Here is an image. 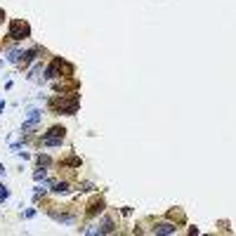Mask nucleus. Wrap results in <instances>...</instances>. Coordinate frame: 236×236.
I'll use <instances>...</instances> for the list:
<instances>
[{
    "mask_svg": "<svg viewBox=\"0 0 236 236\" xmlns=\"http://www.w3.org/2000/svg\"><path fill=\"white\" fill-rule=\"evenodd\" d=\"M52 109L54 111H59V113H66V116H73L76 111H78V97H69L66 99L64 95H61V99H54L52 102Z\"/></svg>",
    "mask_w": 236,
    "mask_h": 236,
    "instance_id": "f257e3e1",
    "label": "nucleus"
},
{
    "mask_svg": "<svg viewBox=\"0 0 236 236\" xmlns=\"http://www.w3.org/2000/svg\"><path fill=\"white\" fill-rule=\"evenodd\" d=\"M64 128H59V125H54V128H50L47 132L43 135V144L45 146H61V142H64Z\"/></svg>",
    "mask_w": 236,
    "mask_h": 236,
    "instance_id": "f03ea898",
    "label": "nucleus"
},
{
    "mask_svg": "<svg viewBox=\"0 0 236 236\" xmlns=\"http://www.w3.org/2000/svg\"><path fill=\"white\" fill-rule=\"evenodd\" d=\"M28 36V26L24 22H14L10 26V38L12 40H22V38H26Z\"/></svg>",
    "mask_w": 236,
    "mask_h": 236,
    "instance_id": "7ed1b4c3",
    "label": "nucleus"
},
{
    "mask_svg": "<svg viewBox=\"0 0 236 236\" xmlns=\"http://www.w3.org/2000/svg\"><path fill=\"white\" fill-rule=\"evenodd\" d=\"M151 231H154V234H175L177 227H175V224H170V222H158V224H156Z\"/></svg>",
    "mask_w": 236,
    "mask_h": 236,
    "instance_id": "20e7f679",
    "label": "nucleus"
},
{
    "mask_svg": "<svg viewBox=\"0 0 236 236\" xmlns=\"http://www.w3.org/2000/svg\"><path fill=\"white\" fill-rule=\"evenodd\" d=\"M38 120H40V111H38V109H31V111H28V120H26V125H24V130H28L31 125H36Z\"/></svg>",
    "mask_w": 236,
    "mask_h": 236,
    "instance_id": "39448f33",
    "label": "nucleus"
},
{
    "mask_svg": "<svg viewBox=\"0 0 236 236\" xmlns=\"http://www.w3.org/2000/svg\"><path fill=\"white\" fill-rule=\"evenodd\" d=\"M52 191L54 194H64V191H69V184H66V182H54L52 184Z\"/></svg>",
    "mask_w": 236,
    "mask_h": 236,
    "instance_id": "423d86ee",
    "label": "nucleus"
},
{
    "mask_svg": "<svg viewBox=\"0 0 236 236\" xmlns=\"http://www.w3.org/2000/svg\"><path fill=\"white\" fill-rule=\"evenodd\" d=\"M102 208H104V203H102V201H92V203H90V210H87V213H90V215L102 213Z\"/></svg>",
    "mask_w": 236,
    "mask_h": 236,
    "instance_id": "0eeeda50",
    "label": "nucleus"
},
{
    "mask_svg": "<svg viewBox=\"0 0 236 236\" xmlns=\"http://www.w3.org/2000/svg\"><path fill=\"white\" fill-rule=\"evenodd\" d=\"M45 175H47V172H45V170H38V172H36V179H43Z\"/></svg>",
    "mask_w": 236,
    "mask_h": 236,
    "instance_id": "6e6552de",
    "label": "nucleus"
},
{
    "mask_svg": "<svg viewBox=\"0 0 236 236\" xmlns=\"http://www.w3.org/2000/svg\"><path fill=\"white\" fill-rule=\"evenodd\" d=\"M0 17H2V12H0Z\"/></svg>",
    "mask_w": 236,
    "mask_h": 236,
    "instance_id": "1a4fd4ad",
    "label": "nucleus"
}]
</instances>
